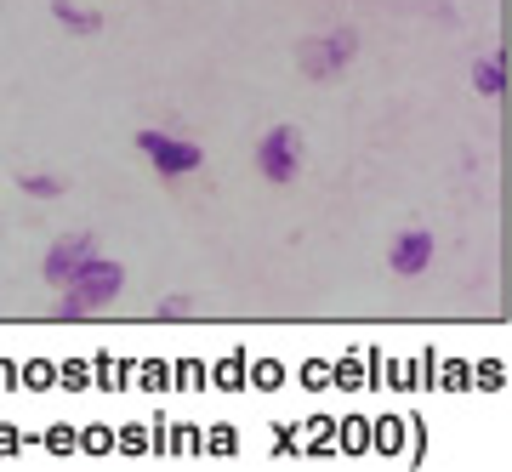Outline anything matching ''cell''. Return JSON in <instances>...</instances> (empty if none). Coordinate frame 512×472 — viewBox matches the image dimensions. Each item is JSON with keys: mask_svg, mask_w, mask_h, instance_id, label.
<instances>
[{"mask_svg": "<svg viewBox=\"0 0 512 472\" xmlns=\"http://www.w3.org/2000/svg\"><path fill=\"white\" fill-rule=\"evenodd\" d=\"M256 177L285 188V182L302 177V131L296 126H274L256 137Z\"/></svg>", "mask_w": 512, "mask_h": 472, "instance_id": "3957f363", "label": "cell"}, {"mask_svg": "<svg viewBox=\"0 0 512 472\" xmlns=\"http://www.w3.org/2000/svg\"><path fill=\"white\" fill-rule=\"evenodd\" d=\"M154 313H160V319H194V296H165Z\"/></svg>", "mask_w": 512, "mask_h": 472, "instance_id": "30bf717a", "label": "cell"}, {"mask_svg": "<svg viewBox=\"0 0 512 472\" xmlns=\"http://www.w3.org/2000/svg\"><path fill=\"white\" fill-rule=\"evenodd\" d=\"M359 57V35L353 29H325V35H308L296 46V69L302 80H336Z\"/></svg>", "mask_w": 512, "mask_h": 472, "instance_id": "7a4b0ae2", "label": "cell"}, {"mask_svg": "<svg viewBox=\"0 0 512 472\" xmlns=\"http://www.w3.org/2000/svg\"><path fill=\"white\" fill-rule=\"evenodd\" d=\"M137 154H143L160 177H194L205 165V148L188 143V137H171V131H137Z\"/></svg>", "mask_w": 512, "mask_h": 472, "instance_id": "277c9868", "label": "cell"}, {"mask_svg": "<svg viewBox=\"0 0 512 472\" xmlns=\"http://www.w3.org/2000/svg\"><path fill=\"white\" fill-rule=\"evenodd\" d=\"M120 291H126V268H120L114 256L92 251L86 262H80V268L69 273V285H63V302H57V313H63V319H86V313L109 308Z\"/></svg>", "mask_w": 512, "mask_h": 472, "instance_id": "6da1fadb", "label": "cell"}, {"mask_svg": "<svg viewBox=\"0 0 512 472\" xmlns=\"http://www.w3.org/2000/svg\"><path fill=\"white\" fill-rule=\"evenodd\" d=\"M473 91L484 103H501L507 97V52H490L473 63Z\"/></svg>", "mask_w": 512, "mask_h": 472, "instance_id": "52a82bcc", "label": "cell"}, {"mask_svg": "<svg viewBox=\"0 0 512 472\" xmlns=\"http://www.w3.org/2000/svg\"><path fill=\"white\" fill-rule=\"evenodd\" d=\"M92 251H97V239H92V234H63V239H52V251L40 256V279L63 291V285H69V273L80 268V262H86Z\"/></svg>", "mask_w": 512, "mask_h": 472, "instance_id": "8992f818", "label": "cell"}, {"mask_svg": "<svg viewBox=\"0 0 512 472\" xmlns=\"http://www.w3.org/2000/svg\"><path fill=\"white\" fill-rule=\"evenodd\" d=\"M18 188L29 200H63V177H52V171H23Z\"/></svg>", "mask_w": 512, "mask_h": 472, "instance_id": "9c48e42d", "label": "cell"}, {"mask_svg": "<svg viewBox=\"0 0 512 472\" xmlns=\"http://www.w3.org/2000/svg\"><path fill=\"white\" fill-rule=\"evenodd\" d=\"M52 18L63 23L69 35H97V29H103V12L80 6V0H52Z\"/></svg>", "mask_w": 512, "mask_h": 472, "instance_id": "ba28073f", "label": "cell"}, {"mask_svg": "<svg viewBox=\"0 0 512 472\" xmlns=\"http://www.w3.org/2000/svg\"><path fill=\"white\" fill-rule=\"evenodd\" d=\"M433 256H439V239L427 234V228H404L387 245V268L399 273V279H421V273L433 268Z\"/></svg>", "mask_w": 512, "mask_h": 472, "instance_id": "5b68a950", "label": "cell"}]
</instances>
